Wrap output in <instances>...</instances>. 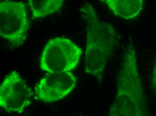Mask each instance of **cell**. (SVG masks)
<instances>
[{
  "mask_svg": "<svg viewBox=\"0 0 156 116\" xmlns=\"http://www.w3.org/2000/svg\"><path fill=\"white\" fill-rule=\"evenodd\" d=\"M80 11L86 22L85 72L101 83L103 73L116 46V31L113 25L99 18L90 4L80 7Z\"/></svg>",
  "mask_w": 156,
  "mask_h": 116,
  "instance_id": "6da1fadb",
  "label": "cell"
},
{
  "mask_svg": "<svg viewBox=\"0 0 156 116\" xmlns=\"http://www.w3.org/2000/svg\"><path fill=\"white\" fill-rule=\"evenodd\" d=\"M117 82L116 95L110 106L109 115H147L148 107L133 45H129L123 54Z\"/></svg>",
  "mask_w": 156,
  "mask_h": 116,
  "instance_id": "7a4b0ae2",
  "label": "cell"
},
{
  "mask_svg": "<svg viewBox=\"0 0 156 116\" xmlns=\"http://www.w3.org/2000/svg\"><path fill=\"white\" fill-rule=\"evenodd\" d=\"M82 54L81 49L70 39L52 38L43 50L40 68L47 73L71 72L77 66Z\"/></svg>",
  "mask_w": 156,
  "mask_h": 116,
  "instance_id": "3957f363",
  "label": "cell"
},
{
  "mask_svg": "<svg viewBox=\"0 0 156 116\" xmlns=\"http://www.w3.org/2000/svg\"><path fill=\"white\" fill-rule=\"evenodd\" d=\"M30 21L25 4L4 0L0 2V36L12 46L20 47L27 39Z\"/></svg>",
  "mask_w": 156,
  "mask_h": 116,
  "instance_id": "277c9868",
  "label": "cell"
},
{
  "mask_svg": "<svg viewBox=\"0 0 156 116\" xmlns=\"http://www.w3.org/2000/svg\"><path fill=\"white\" fill-rule=\"evenodd\" d=\"M33 97L32 89L16 71L7 74L0 85V107L7 113H23Z\"/></svg>",
  "mask_w": 156,
  "mask_h": 116,
  "instance_id": "5b68a950",
  "label": "cell"
},
{
  "mask_svg": "<svg viewBox=\"0 0 156 116\" xmlns=\"http://www.w3.org/2000/svg\"><path fill=\"white\" fill-rule=\"evenodd\" d=\"M76 82L71 72L47 73L35 86L34 98L46 103L58 101L73 91Z\"/></svg>",
  "mask_w": 156,
  "mask_h": 116,
  "instance_id": "8992f818",
  "label": "cell"
},
{
  "mask_svg": "<svg viewBox=\"0 0 156 116\" xmlns=\"http://www.w3.org/2000/svg\"><path fill=\"white\" fill-rule=\"evenodd\" d=\"M114 15L126 20L136 18L143 8V0H101Z\"/></svg>",
  "mask_w": 156,
  "mask_h": 116,
  "instance_id": "52a82bcc",
  "label": "cell"
},
{
  "mask_svg": "<svg viewBox=\"0 0 156 116\" xmlns=\"http://www.w3.org/2000/svg\"><path fill=\"white\" fill-rule=\"evenodd\" d=\"M64 0H28L33 18H44L59 11Z\"/></svg>",
  "mask_w": 156,
  "mask_h": 116,
  "instance_id": "ba28073f",
  "label": "cell"
},
{
  "mask_svg": "<svg viewBox=\"0 0 156 116\" xmlns=\"http://www.w3.org/2000/svg\"><path fill=\"white\" fill-rule=\"evenodd\" d=\"M152 88L154 91H156V58L152 74Z\"/></svg>",
  "mask_w": 156,
  "mask_h": 116,
  "instance_id": "9c48e42d",
  "label": "cell"
}]
</instances>
